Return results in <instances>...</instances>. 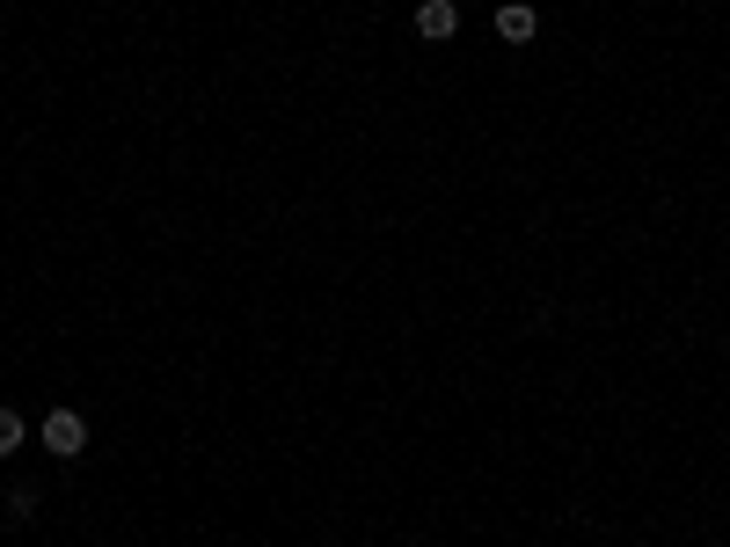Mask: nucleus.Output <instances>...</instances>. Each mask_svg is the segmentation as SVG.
Masks as SVG:
<instances>
[{
	"mask_svg": "<svg viewBox=\"0 0 730 547\" xmlns=\"http://www.w3.org/2000/svg\"><path fill=\"white\" fill-rule=\"evenodd\" d=\"M88 446V424L73 416V409H51L45 416V452H59V460H73V452Z\"/></svg>",
	"mask_w": 730,
	"mask_h": 547,
	"instance_id": "obj_1",
	"label": "nucleus"
},
{
	"mask_svg": "<svg viewBox=\"0 0 730 547\" xmlns=\"http://www.w3.org/2000/svg\"><path fill=\"white\" fill-rule=\"evenodd\" d=\"M534 29H540V15L526 0H504V8H497V37H504V45H526Z\"/></svg>",
	"mask_w": 730,
	"mask_h": 547,
	"instance_id": "obj_2",
	"label": "nucleus"
},
{
	"mask_svg": "<svg viewBox=\"0 0 730 547\" xmlns=\"http://www.w3.org/2000/svg\"><path fill=\"white\" fill-rule=\"evenodd\" d=\"M416 29H424V37H453V29H461V8H453V0H424V8H416Z\"/></svg>",
	"mask_w": 730,
	"mask_h": 547,
	"instance_id": "obj_3",
	"label": "nucleus"
},
{
	"mask_svg": "<svg viewBox=\"0 0 730 547\" xmlns=\"http://www.w3.org/2000/svg\"><path fill=\"white\" fill-rule=\"evenodd\" d=\"M23 416H15V409H8V402H0V452H15V446H23Z\"/></svg>",
	"mask_w": 730,
	"mask_h": 547,
	"instance_id": "obj_4",
	"label": "nucleus"
}]
</instances>
